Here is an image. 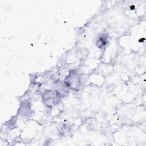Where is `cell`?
<instances>
[{
    "label": "cell",
    "instance_id": "2",
    "mask_svg": "<svg viewBox=\"0 0 146 146\" xmlns=\"http://www.w3.org/2000/svg\"><path fill=\"white\" fill-rule=\"evenodd\" d=\"M65 83L67 87H69L72 89L73 88H74L78 87L79 83L78 76L75 74H71L67 78V80H66Z\"/></svg>",
    "mask_w": 146,
    "mask_h": 146
},
{
    "label": "cell",
    "instance_id": "1",
    "mask_svg": "<svg viewBox=\"0 0 146 146\" xmlns=\"http://www.w3.org/2000/svg\"><path fill=\"white\" fill-rule=\"evenodd\" d=\"M43 101L48 106H55L59 102L60 94L57 91H48L43 94Z\"/></svg>",
    "mask_w": 146,
    "mask_h": 146
},
{
    "label": "cell",
    "instance_id": "3",
    "mask_svg": "<svg viewBox=\"0 0 146 146\" xmlns=\"http://www.w3.org/2000/svg\"><path fill=\"white\" fill-rule=\"evenodd\" d=\"M103 36H101L98 40V46H99L100 47H102V46H105L106 42H107V39H106V37H103Z\"/></svg>",
    "mask_w": 146,
    "mask_h": 146
}]
</instances>
